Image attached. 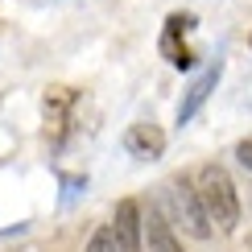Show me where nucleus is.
I'll list each match as a JSON object with an SVG mask.
<instances>
[{"label":"nucleus","mask_w":252,"mask_h":252,"mask_svg":"<svg viewBox=\"0 0 252 252\" xmlns=\"http://www.w3.org/2000/svg\"><path fill=\"white\" fill-rule=\"evenodd\" d=\"M194 190H198V203H203L211 227L232 232L240 223V194H236V182H232V174L223 165H215V161L198 165L194 170Z\"/></svg>","instance_id":"f257e3e1"},{"label":"nucleus","mask_w":252,"mask_h":252,"mask_svg":"<svg viewBox=\"0 0 252 252\" xmlns=\"http://www.w3.org/2000/svg\"><path fill=\"white\" fill-rule=\"evenodd\" d=\"M165 194H170V211L174 219L182 223V232H190L194 240H207L211 236V219H207L203 203H198V190H194V178L178 174L165 182Z\"/></svg>","instance_id":"f03ea898"},{"label":"nucleus","mask_w":252,"mask_h":252,"mask_svg":"<svg viewBox=\"0 0 252 252\" xmlns=\"http://www.w3.org/2000/svg\"><path fill=\"white\" fill-rule=\"evenodd\" d=\"M79 91L75 87H46V99H41V112H46V136L50 145H62V136L70 128V116H75Z\"/></svg>","instance_id":"7ed1b4c3"},{"label":"nucleus","mask_w":252,"mask_h":252,"mask_svg":"<svg viewBox=\"0 0 252 252\" xmlns=\"http://www.w3.org/2000/svg\"><path fill=\"white\" fill-rule=\"evenodd\" d=\"M108 227H112V236H116V248H120V252H145V248H141L145 219H141L136 198H120V203H116V215H112Z\"/></svg>","instance_id":"20e7f679"},{"label":"nucleus","mask_w":252,"mask_h":252,"mask_svg":"<svg viewBox=\"0 0 252 252\" xmlns=\"http://www.w3.org/2000/svg\"><path fill=\"white\" fill-rule=\"evenodd\" d=\"M219 75H223V62H211V66L198 75L190 87H186V95H182V103H178V124H190L194 116H198V108H203L207 99H211V91L219 87Z\"/></svg>","instance_id":"39448f33"},{"label":"nucleus","mask_w":252,"mask_h":252,"mask_svg":"<svg viewBox=\"0 0 252 252\" xmlns=\"http://www.w3.org/2000/svg\"><path fill=\"white\" fill-rule=\"evenodd\" d=\"M124 149H128L132 157H161L165 153V132L157 128L153 120H136L128 132H124Z\"/></svg>","instance_id":"423d86ee"},{"label":"nucleus","mask_w":252,"mask_h":252,"mask_svg":"<svg viewBox=\"0 0 252 252\" xmlns=\"http://www.w3.org/2000/svg\"><path fill=\"white\" fill-rule=\"evenodd\" d=\"M186 29H194V13H174L170 21H165V33H161V54L170 58L178 70H186V66L194 62L190 50H178V37H182Z\"/></svg>","instance_id":"0eeeda50"},{"label":"nucleus","mask_w":252,"mask_h":252,"mask_svg":"<svg viewBox=\"0 0 252 252\" xmlns=\"http://www.w3.org/2000/svg\"><path fill=\"white\" fill-rule=\"evenodd\" d=\"M145 236H149V252H182V244H178L174 227L165 223L157 211H149V219H145Z\"/></svg>","instance_id":"6e6552de"},{"label":"nucleus","mask_w":252,"mask_h":252,"mask_svg":"<svg viewBox=\"0 0 252 252\" xmlns=\"http://www.w3.org/2000/svg\"><path fill=\"white\" fill-rule=\"evenodd\" d=\"M83 252H120V248H116V236H112V227H99V232L87 240V248H83Z\"/></svg>","instance_id":"1a4fd4ad"},{"label":"nucleus","mask_w":252,"mask_h":252,"mask_svg":"<svg viewBox=\"0 0 252 252\" xmlns=\"http://www.w3.org/2000/svg\"><path fill=\"white\" fill-rule=\"evenodd\" d=\"M236 157H240L244 170H252V141H240V145H236Z\"/></svg>","instance_id":"9d476101"}]
</instances>
